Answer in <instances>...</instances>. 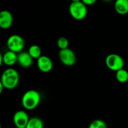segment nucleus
<instances>
[{"label":"nucleus","instance_id":"obj_16","mask_svg":"<svg viewBox=\"0 0 128 128\" xmlns=\"http://www.w3.org/2000/svg\"><path fill=\"white\" fill-rule=\"evenodd\" d=\"M88 128H108L106 122L101 119H96L91 122Z\"/></svg>","mask_w":128,"mask_h":128},{"label":"nucleus","instance_id":"obj_12","mask_svg":"<svg viewBox=\"0 0 128 128\" xmlns=\"http://www.w3.org/2000/svg\"><path fill=\"white\" fill-rule=\"evenodd\" d=\"M115 10L120 15L128 14V0H117L115 2Z\"/></svg>","mask_w":128,"mask_h":128},{"label":"nucleus","instance_id":"obj_17","mask_svg":"<svg viewBox=\"0 0 128 128\" xmlns=\"http://www.w3.org/2000/svg\"><path fill=\"white\" fill-rule=\"evenodd\" d=\"M57 46L60 50L68 49L69 46V41L65 37H60L57 40Z\"/></svg>","mask_w":128,"mask_h":128},{"label":"nucleus","instance_id":"obj_4","mask_svg":"<svg viewBox=\"0 0 128 128\" xmlns=\"http://www.w3.org/2000/svg\"><path fill=\"white\" fill-rule=\"evenodd\" d=\"M7 46L8 50L18 54L22 52L25 47V40L19 34H12L8 38Z\"/></svg>","mask_w":128,"mask_h":128},{"label":"nucleus","instance_id":"obj_10","mask_svg":"<svg viewBox=\"0 0 128 128\" xmlns=\"http://www.w3.org/2000/svg\"><path fill=\"white\" fill-rule=\"evenodd\" d=\"M13 15L10 11L4 10L0 12V27L2 28H9L13 24Z\"/></svg>","mask_w":128,"mask_h":128},{"label":"nucleus","instance_id":"obj_18","mask_svg":"<svg viewBox=\"0 0 128 128\" xmlns=\"http://www.w3.org/2000/svg\"><path fill=\"white\" fill-rule=\"evenodd\" d=\"M82 2H83V3L86 6H88V5H92V4H94L96 2V0H82Z\"/></svg>","mask_w":128,"mask_h":128},{"label":"nucleus","instance_id":"obj_1","mask_svg":"<svg viewBox=\"0 0 128 128\" xmlns=\"http://www.w3.org/2000/svg\"><path fill=\"white\" fill-rule=\"evenodd\" d=\"M20 82V75L18 72L12 68H9L4 70L1 76V83L4 86L6 89H14L15 88Z\"/></svg>","mask_w":128,"mask_h":128},{"label":"nucleus","instance_id":"obj_7","mask_svg":"<svg viewBox=\"0 0 128 128\" xmlns=\"http://www.w3.org/2000/svg\"><path fill=\"white\" fill-rule=\"evenodd\" d=\"M28 114L23 110L16 112L13 117L14 124L16 128H26L29 121Z\"/></svg>","mask_w":128,"mask_h":128},{"label":"nucleus","instance_id":"obj_2","mask_svg":"<svg viewBox=\"0 0 128 128\" xmlns=\"http://www.w3.org/2000/svg\"><path fill=\"white\" fill-rule=\"evenodd\" d=\"M40 102V94L36 90H28L26 92L21 100L22 106L27 110H33L38 107Z\"/></svg>","mask_w":128,"mask_h":128},{"label":"nucleus","instance_id":"obj_5","mask_svg":"<svg viewBox=\"0 0 128 128\" xmlns=\"http://www.w3.org/2000/svg\"><path fill=\"white\" fill-rule=\"evenodd\" d=\"M106 67L113 71H118L124 68V62L121 56L116 53H111L108 55L105 60Z\"/></svg>","mask_w":128,"mask_h":128},{"label":"nucleus","instance_id":"obj_19","mask_svg":"<svg viewBox=\"0 0 128 128\" xmlns=\"http://www.w3.org/2000/svg\"><path fill=\"white\" fill-rule=\"evenodd\" d=\"M3 88H4V86L0 82V93H2V91H3Z\"/></svg>","mask_w":128,"mask_h":128},{"label":"nucleus","instance_id":"obj_6","mask_svg":"<svg viewBox=\"0 0 128 128\" xmlns=\"http://www.w3.org/2000/svg\"><path fill=\"white\" fill-rule=\"evenodd\" d=\"M58 58L64 65L68 67L74 65L76 61V56L75 52L69 48L59 50Z\"/></svg>","mask_w":128,"mask_h":128},{"label":"nucleus","instance_id":"obj_3","mask_svg":"<svg viewBox=\"0 0 128 128\" xmlns=\"http://www.w3.org/2000/svg\"><path fill=\"white\" fill-rule=\"evenodd\" d=\"M69 13L70 16L76 20H82L87 16V6L80 0H74L69 6Z\"/></svg>","mask_w":128,"mask_h":128},{"label":"nucleus","instance_id":"obj_11","mask_svg":"<svg viewBox=\"0 0 128 128\" xmlns=\"http://www.w3.org/2000/svg\"><path fill=\"white\" fill-rule=\"evenodd\" d=\"M17 63L21 66L22 68H28L31 67L33 64V58L29 55L28 52H21L18 53L17 57Z\"/></svg>","mask_w":128,"mask_h":128},{"label":"nucleus","instance_id":"obj_15","mask_svg":"<svg viewBox=\"0 0 128 128\" xmlns=\"http://www.w3.org/2000/svg\"><path fill=\"white\" fill-rule=\"evenodd\" d=\"M116 80L121 83L127 82L128 81V71L124 68L122 70H119L118 71L116 72Z\"/></svg>","mask_w":128,"mask_h":128},{"label":"nucleus","instance_id":"obj_14","mask_svg":"<svg viewBox=\"0 0 128 128\" xmlns=\"http://www.w3.org/2000/svg\"><path fill=\"white\" fill-rule=\"evenodd\" d=\"M26 128H44V122L40 118L33 117L29 119Z\"/></svg>","mask_w":128,"mask_h":128},{"label":"nucleus","instance_id":"obj_9","mask_svg":"<svg viewBox=\"0 0 128 128\" xmlns=\"http://www.w3.org/2000/svg\"><path fill=\"white\" fill-rule=\"evenodd\" d=\"M18 54L12 51H7L4 54H0V65L3 64L7 66H13L17 62Z\"/></svg>","mask_w":128,"mask_h":128},{"label":"nucleus","instance_id":"obj_8","mask_svg":"<svg viewBox=\"0 0 128 128\" xmlns=\"http://www.w3.org/2000/svg\"><path fill=\"white\" fill-rule=\"evenodd\" d=\"M37 65L38 69L43 73H49L52 70L53 68V62L52 59L46 56H42L37 60Z\"/></svg>","mask_w":128,"mask_h":128},{"label":"nucleus","instance_id":"obj_13","mask_svg":"<svg viewBox=\"0 0 128 128\" xmlns=\"http://www.w3.org/2000/svg\"><path fill=\"white\" fill-rule=\"evenodd\" d=\"M28 52L29 53V55L32 57V58L34 59H38L40 57H41L42 55V50L41 48L36 44L32 45L29 48H28Z\"/></svg>","mask_w":128,"mask_h":128}]
</instances>
